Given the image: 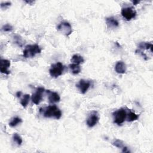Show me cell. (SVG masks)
<instances>
[{
	"label": "cell",
	"instance_id": "cell-17",
	"mask_svg": "<svg viewBox=\"0 0 153 153\" xmlns=\"http://www.w3.org/2000/svg\"><path fill=\"white\" fill-rule=\"evenodd\" d=\"M71 61V62H73V63L80 65L81 63H83L84 62V60L82 56H81L78 55H75L72 57Z\"/></svg>",
	"mask_w": 153,
	"mask_h": 153
},
{
	"label": "cell",
	"instance_id": "cell-1",
	"mask_svg": "<svg viewBox=\"0 0 153 153\" xmlns=\"http://www.w3.org/2000/svg\"><path fill=\"white\" fill-rule=\"evenodd\" d=\"M43 110V116L46 118H54L58 120L62 116L61 111L56 105L49 106Z\"/></svg>",
	"mask_w": 153,
	"mask_h": 153
},
{
	"label": "cell",
	"instance_id": "cell-3",
	"mask_svg": "<svg viewBox=\"0 0 153 153\" xmlns=\"http://www.w3.org/2000/svg\"><path fill=\"white\" fill-rule=\"evenodd\" d=\"M64 71V66L61 62L53 64L49 70L50 75L53 78H57L61 75Z\"/></svg>",
	"mask_w": 153,
	"mask_h": 153
},
{
	"label": "cell",
	"instance_id": "cell-15",
	"mask_svg": "<svg viewBox=\"0 0 153 153\" xmlns=\"http://www.w3.org/2000/svg\"><path fill=\"white\" fill-rule=\"evenodd\" d=\"M139 118V116L136 114L135 113L129 110V113H127L126 115V119L127 121H134L137 120Z\"/></svg>",
	"mask_w": 153,
	"mask_h": 153
},
{
	"label": "cell",
	"instance_id": "cell-12",
	"mask_svg": "<svg viewBox=\"0 0 153 153\" xmlns=\"http://www.w3.org/2000/svg\"><path fill=\"white\" fill-rule=\"evenodd\" d=\"M106 24L108 28H115L119 26V22L113 17H107L106 19Z\"/></svg>",
	"mask_w": 153,
	"mask_h": 153
},
{
	"label": "cell",
	"instance_id": "cell-21",
	"mask_svg": "<svg viewBox=\"0 0 153 153\" xmlns=\"http://www.w3.org/2000/svg\"><path fill=\"white\" fill-rule=\"evenodd\" d=\"M13 138L14 141L15 142H16V144H17L18 145H21V144H22V142H23L22 138L21 136H20L19 135H18L17 134H16H16H14Z\"/></svg>",
	"mask_w": 153,
	"mask_h": 153
},
{
	"label": "cell",
	"instance_id": "cell-16",
	"mask_svg": "<svg viewBox=\"0 0 153 153\" xmlns=\"http://www.w3.org/2000/svg\"><path fill=\"white\" fill-rule=\"evenodd\" d=\"M70 69L74 74H78L81 71V67L79 65L75 63H71L69 65Z\"/></svg>",
	"mask_w": 153,
	"mask_h": 153
},
{
	"label": "cell",
	"instance_id": "cell-8",
	"mask_svg": "<svg viewBox=\"0 0 153 153\" xmlns=\"http://www.w3.org/2000/svg\"><path fill=\"white\" fill-rule=\"evenodd\" d=\"M99 121V117L96 111H92L87 120V125L89 127H94Z\"/></svg>",
	"mask_w": 153,
	"mask_h": 153
},
{
	"label": "cell",
	"instance_id": "cell-19",
	"mask_svg": "<svg viewBox=\"0 0 153 153\" xmlns=\"http://www.w3.org/2000/svg\"><path fill=\"white\" fill-rule=\"evenodd\" d=\"M29 99H30V95L28 94L25 95L24 96L23 99H22L21 101H20V103L21 105H22V106L24 108H26L27 106L28 105L29 101Z\"/></svg>",
	"mask_w": 153,
	"mask_h": 153
},
{
	"label": "cell",
	"instance_id": "cell-10",
	"mask_svg": "<svg viewBox=\"0 0 153 153\" xmlns=\"http://www.w3.org/2000/svg\"><path fill=\"white\" fill-rule=\"evenodd\" d=\"M0 71L1 73L9 75L10 74V71L8 70L10 67V62L7 59H1L0 62Z\"/></svg>",
	"mask_w": 153,
	"mask_h": 153
},
{
	"label": "cell",
	"instance_id": "cell-4",
	"mask_svg": "<svg viewBox=\"0 0 153 153\" xmlns=\"http://www.w3.org/2000/svg\"><path fill=\"white\" fill-rule=\"evenodd\" d=\"M113 114L114 117V123L119 126L123 124L126 119L127 113L123 108H120V110L115 111Z\"/></svg>",
	"mask_w": 153,
	"mask_h": 153
},
{
	"label": "cell",
	"instance_id": "cell-14",
	"mask_svg": "<svg viewBox=\"0 0 153 153\" xmlns=\"http://www.w3.org/2000/svg\"><path fill=\"white\" fill-rule=\"evenodd\" d=\"M138 47L141 49L149 50L151 53L152 52V43H151V42H140L139 44Z\"/></svg>",
	"mask_w": 153,
	"mask_h": 153
},
{
	"label": "cell",
	"instance_id": "cell-23",
	"mask_svg": "<svg viewBox=\"0 0 153 153\" xmlns=\"http://www.w3.org/2000/svg\"><path fill=\"white\" fill-rule=\"evenodd\" d=\"M11 5V3L10 2H6V3H3L1 4V8L2 9H6L7 7H10Z\"/></svg>",
	"mask_w": 153,
	"mask_h": 153
},
{
	"label": "cell",
	"instance_id": "cell-5",
	"mask_svg": "<svg viewBox=\"0 0 153 153\" xmlns=\"http://www.w3.org/2000/svg\"><path fill=\"white\" fill-rule=\"evenodd\" d=\"M57 29L62 34L66 36H69L73 32V29L71 24L67 22H61L57 28Z\"/></svg>",
	"mask_w": 153,
	"mask_h": 153
},
{
	"label": "cell",
	"instance_id": "cell-24",
	"mask_svg": "<svg viewBox=\"0 0 153 153\" xmlns=\"http://www.w3.org/2000/svg\"><path fill=\"white\" fill-rule=\"evenodd\" d=\"M25 2L28 4H29V5H32V4H34L35 3V1H26Z\"/></svg>",
	"mask_w": 153,
	"mask_h": 153
},
{
	"label": "cell",
	"instance_id": "cell-18",
	"mask_svg": "<svg viewBox=\"0 0 153 153\" xmlns=\"http://www.w3.org/2000/svg\"><path fill=\"white\" fill-rule=\"evenodd\" d=\"M22 122V119H20L19 117H16L13 118L11 120V121L9 123V126L11 127H16L19 124L21 123Z\"/></svg>",
	"mask_w": 153,
	"mask_h": 153
},
{
	"label": "cell",
	"instance_id": "cell-13",
	"mask_svg": "<svg viewBox=\"0 0 153 153\" xmlns=\"http://www.w3.org/2000/svg\"><path fill=\"white\" fill-rule=\"evenodd\" d=\"M115 70L118 74H124L126 71V64L123 61H119L115 66Z\"/></svg>",
	"mask_w": 153,
	"mask_h": 153
},
{
	"label": "cell",
	"instance_id": "cell-2",
	"mask_svg": "<svg viewBox=\"0 0 153 153\" xmlns=\"http://www.w3.org/2000/svg\"><path fill=\"white\" fill-rule=\"evenodd\" d=\"M41 52V50L40 46L37 45H28L25 47V50H24V56L25 58L33 57L36 55L40 54Z\"/></svg>",
	"mask_w": 153,
	"mask_h": 153
},
{
	"label": "cell",
	"instance_id": "cell-22",
	"mask_svg": "<svg viewBox=\"0 0 153 153\" xmlns=\"http://www.w3.org/2000/svg\"><path fill=\"white\" fill-rule=\"evenodd\" d=\"M3 30L4 31V32H10V31H13V28L11 25H10V24H6L4 25L3 27Z\"/></svg>",
	"mask_w": 153,
	"mask_h": 153
},
{
	"label": "cell",
	"instance_id": "cell-20",
	"mask_svg": "<svg viewBox=\"0 0 153 153\" xmlns=\"http://www.w3.org/2000/svg\"><path fill=\"white\" fill-rule=\"evenodd\" d=\"M112 145L119 148H121V149H123L124 147H126L124 145V142L120 139H116V141H114L113 142H112Z\"/></svg>",
	"mask_w": 153,
	"mask_h": 153
},
{
	"label": "cell",
	"instance_id": "cell-11",
	"mask_svg": "<svg viewBox=\"0 0 153 153\" xmlns=\"http://www.w3.org/2000/svg\"><path fill=\"white\" fill-rule=\"evenodd\" d=\"M47 93L49 94V101L51 103L59 102L60 100V98L59 94L56 92H51L50 91H47Z\"/></svg>",
	"mask_w": 153,
	"mask_h": 153
},
{
	"label": "cell",
	"instance_id": "cell-7",
	"mask_svg": "<svg viewBox=\"0 0 153 153\" xmlns=\"http://www.w3.org/2000/svg\"><path fill=\"white\" fill-rule=\"evenodd\" d=\"M45 91V89L43 87H38L36 90L35 93L32 96L31 99L34 103L35 105H38L42 99V93Z\"/></svg>",
	"mask_w": 153,
	"mask_h": 153
},
{
	"label": "cell",
	"instance_id": "cell-6",
	"mask_svg": "<svg viewBox=\"0 0 153 153\" xmlns=\"http://www.w3.org/2000/svg\"><path fill=\"white\" fill-rule=\"evenodd\" d=\"M121 14L124 18L127 21L135 18L136 15V12L133 7H125L121 10Z\"/></svg>",
	"mask_w": 153,
	"mask_h": 153
},
{
	"label": "cell",
	"instance_id": "cell-25",
	"mask_svg": "<svg viewBox=\"0 0 153 153\" xmlns=\"http://www.w3.org/2000/svg\"><path fill=\"white\" fill-rule=\"evenodd\" d=\"M132 3L134 5H137L138 4H139L140 3L139 1H132Z\"/></svg>",
	"mask_w": 153,
	"mask_h": 153
},
{
	"label": "cell",
	"instance_id": "cell-26",
	"mask_svg": "<svg viewBox=\"0 0 153 153\" xmlns=\"http://www.w3.org/2000/svg\"><path fill=\"white\" fill-rule=\"evenodd\" d=\"M21 94H22V92H18L16 93V95H17V96L18 98H20Z\"/></svg>",
	"mask_w": 153,
	"mask_h": 153
},
{
	"label": "cell",
	"instance_id": "cell-9",
	"mask_svg": "<svg viewBox=\"0 0 153 153\" xmlns=\"http://www.w3.org/2000/svg\"><path fill=\"white\" fill-rule=\"evenodd\" d=\"M91 86V82L88 80H80L78 84L77 85V87L80 91L81 93L83 94H84L87 92Z\"/></svg>",
	"mask_w": 153,
	"mask_h": 153
}]
</instances>
